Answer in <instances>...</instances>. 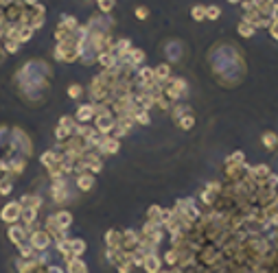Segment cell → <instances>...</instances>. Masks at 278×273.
Returning a JSON list of instances; mask_svg holds the SVG:
<instances>
[{
    "label": "cell",
    "mask_w": 278,
    "mask_h": 273,
    "mask_svg": "<svg viewBox=\"0 0 278 273\" xmlns=\"http://www.w3.org/2000/svg\"><path fill=\"white\" fill-rule=\"evenodd\" d=\"M29 242L35 247V251H46L48 247L53 245V236L46 232V229H40V227H33L31 234H29Z\"/></svg>",
    "instance_id": "cell-1"
},
{
    "label": "cell",
    "mask_w": 278,
    "mask_h": 273,
    "mask_svg": "<svg viewBox=\"0 0 278 273\" xmlns=\"http://www.w3.org/2000/svg\"><path fill=\"white\" fill-rule=\"evenodd\" d=\"M20 216H22V203H18V201L7 203L5 210L0 212V218H3L5 223H9V225H14V223L20 221Z\"/></svg>",
    "instance_id": "cell-2"
},
{
    "label": "cell",
    "mask_w": 278,
    "mask_h": 273,
    "mask_svg": "<svg viewBox=\"0 0 278 273\" xmlns=\"http://www.w3.org/2000/svg\"><path fill=\"white\" fill-rule=\"evenodd\" d=\"M29 227L24 225V223H14V225L9 227V238H11V242H16V245H20V242H24L29 238Z\"/></svg>",
    "instance_id": "cell-3"
},
{
    "label": "cell",
    "mask_w": 278,
    "mask_h": 273,
    "mask_svg": "<svg viewBox=\"0 0 278 273\" xmlns=\"http://www.w3.org/2000/svg\"><path fill=\"white\" fill-rule=\"evenodd\" d=\"M269 166L267 164H256V166H250V171H247V177H252L256 181V186H261L263 181H267L269 177Z\"/></svg>",
    "instance_id": "cell-4"
},
{
    "label": "cell",
    "mask_w": 278,
    "mask_h": 273,
    "mask_svg": "<svg viewBox=\"0 0 278 273\" xmlns=\"http://www.w3.org/2000/svg\"><path fill=\"white\" fill-rule=\"evenodd\" d=\"M162 262H165V260H162L158 253H149L143 262V269H145V273H158V271H162Z\"/></svg>",
    "instance_id": "cell-5"
},
{
    "label": "cell",
    "mask_w": 278,
    "mask_h": 273,
    "mask_svg": "<svg viewBox=\"0 0 278 273\" xmlns=\"http://www.w3.org/2000/svg\"><path fill=\"white\" fill-rule=\"evenodd\" d=\"M105 245H107V249H120V245H123V232L110 229L105 234Z\"/></svg>",
    "instance_id": "cell-6"
},
{
    "label": "cell",
    "mask_w": 278,
    "mask_h": 273,
    "mask_svg": "<svg viewBox=\"0 0 278 273\" xmlns=\"http://www.w3.org/2000/svg\"><path fill=\"white\" fill-rule=\"evenodd\" d=\"M66 273H88V266L81 260V256H77V258H72L66 262Z\"/></svg>",
    "instance_id": "cell-7"
},
{
    "label": "cell",
    "mask_w": 278,
    "mask_h": 273,
    "mask_svg": "<svg viewBox=\"0 0 278 273\" xmlns=\"http://www.w3.org/2000/svg\"><path fill=\"white\" fill-rule=\"evenodd\" d=\"M96 116V105H81L79 112H77V120L79 123H88V120H92Z\"/></svg>",
    "instance_id": "cell-8"
},
{
    "label": "cell",
    "mask_w": 278,
    "mask_h": 273,
    "mask_svg": "<svg viewBox=\"0 0 278 273\" xmlns=\"http://www.w3.org/2000/svg\"><path fill=\"white\" fill-rule=\"evenodd\" d=\"M77 186L81 188V190H90V188L94 186V175L92 173H79V177H77Z\"/></svg>",
    "instance_id": "cell-9"
},
{
    "label": "cell",
    "mask_w": 278,
    "mask_h": 273,
    "mask_svg": "<svg viewBox=\"0 0 278 273\" xmlns=\"http://www.w3.org/2000/svg\"><path fill=\"white\" fill-rule=\"evenodd\" d=\"M261 140H263V147H265V149H269V151L278 149V133H274V131H265Z\"/></svg>",
    "instance_id": "cell-10"
},
{
    "label": "cell",
    "mask_w": 278,
    "mask_h": 273,
    "mask_svg": "<svg viewBox=\"0 0 278 273\" xmlns=\"http://www.w3.org/2000/svg\"><path fill=\"white\" fill-rule=\"evenodd\" d=\"M55 221H57V225L62 229H68L70 223H72V216H70V212L62 210V212H57V214H55Z\"/></svg>",
    "instance_id": "cell-11"
},
{
    "label": "cell",
    "mask_w": 278,
    "mask_h": 273,
    "mask_svg": "<svg viewBox=\"0 0 278 273\" xmlns=\"http://www.w3.org/2000/svg\"><path fill=\"white\" fill-rule=\"evenodd\" d=\"M20 203H22V208H35V210H38L40 203H42V199L38 195H29V197H24Z\"/></svg>",
    "instance_id": "cell-12"
},
{
    "label": "cell",
    "mask_w": 278,
    "mask_h": 273,
    "mask_svg": "<svg viewBox=\"0 0 278 273\" xmlns=\"http://www.w3.org/2000/svg\"><path fill=\"white\" fill-rule=\"evenodd\" d=\"M70 251L75 253V256H81V253L86 251V242H83L81 238H75V240H70Z\"/></svg>",
    "instance_id": "cell-13"
},
{
    "label": "cell",
    "mask_w": 278,
    "mask_h": 273,
    "mask_svg": "<svg viewBox=\"0 0 278 273\" xmlns=\"http://www.w3.org/2000/svg\"><path fill=\"white\" fill-rule=\"evenodd\" d=\"M254 31H256V27H254V24H250V22H245V20L239 24V33H241V35H245V38L254 35Z\"/></svg>",
    "instance_id": "cell-14"
},
{
    "label": "cell",
    "mask_w": 278,
    "mask_h": 273,
    "mask_svg": "<svg viewBox=\"0 0 278 273\" xmlns=\"http://www.w3.org/2000/svg\"><path fill=\"white\" fill-rule=\"evenodd\" d=\"M162 260H165V264L175 266V264H178V251H175L173 247H171V249H169V251L165 253V256H162Z\"/></svg>",
    "instance_id": "cell-15"
},
{
    "label": "cell",
    "mask_w": 278,
    "mask_h": 273,
    "mask_svg": "<svg viewBox=\"0 0 278 273\" xmlns=\"http://www.w3.org/2000/svg\"><path fill=\"white\" fill-rule=\"evenodd\" d=\"M182 53H180V44H169V59H180Z\"/></svg>",
    "instance_id": "cell-16"
},
{
    "label": "cell",
    "mask_w": 278,
    "mask_h": 273,
    "mask_svg": "<svg viewBox=\"0 0 278 273\" xmlns=\"http://www.w3.org/2000/svg\"><path fill=\"white\" fill-rule=\"evenodd\" d=\"M267 31H269V35H271V38H274V40H278V18H271V22H269Z\"/></svg>",
    "instance_id": "cell-17"
},
{
    "label": "cell",
    "mask_w": 278,
    "mask_h": 273,
    "mask_svg": "<svg viewBox=\"0 0 278 273\" xmlns=\"http://www.w3.org/2000/svg\"><path fill=\"white\" fill-rule=\"evenodd\" d=\"M178 123H180V127H182V129H191V127H193V116H189V114H186V116H182V118L178 120Z\"/></svg>",
    "instance_id": "cell-18"
},
{
    "label": "cell",
    "mask_w": 278,
    "mask_h": 273,
    "mask_svg": "<svg viewBox=\"0 0 278 273\" xmlns=\"http://www.w3.org/2000/svg\"><path fill=\"white\" fill-rule=\"evenodd\" d=\"M81 92H83L81 86H70V88H68V94L75 96V99H77V96H81Z\"/></svg>",
    "instance_id": "cell-19"
},
{
    "label": "cell",
    "mask_w": 278,
    "mask_h": 273,
    "mask_svg": "<svg viewBox=\"0 0 278 273\" xmlns=\"http://www.w3.org/2000/svg\"><path fill=\"white\" fill-rule=\"evenodd\" d=\"M48 273H64L62 266H55V264H48Z\"/></svg>",
    "instance_id": "cell-20"
},
{
    "label": "cell",
    "mask_w": 278,
    "mask_h": 273,
    "mask_svg": "<svg viewBox=\"0 0 278 273\" xmlns=\"http://www.w3.org/2000/svg\"><path fill=\"white\" fill-rule=\"evenodd\" d=\"M158 273H171V269H167V271H165V269H162V271H158Z\"/></svg>",
    "instance_id": "cell-21"
}]
</instances>
